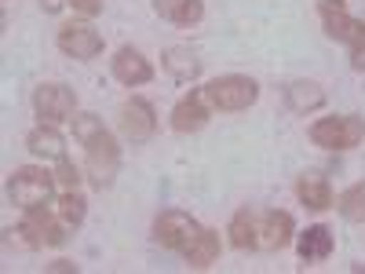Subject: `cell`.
<instances>
[{
    "instance_id": "obj_1",
    "label": "cell",
    "mask_w": 365,
    "mask_h": 274,
    "mask_svg": "<svg viewBox=\"0 0 365 274\" xmlns=\"http://www.w3.org/2000/svg\"><path fill=\"white\" fill-rule=\"evenodd\" d=\"M73 139L84 146V161H88V179L96 191H106L113 187V179L120 172V146L113 139V132L103 125V117L96 113H73Z\"/></svg>"
},
{
    "instance_id": "obj_2",
    "label": "cell",
    "mask_w": 365,
    "mask_h": 274,
    "mask_svg": "<svg viewBox=\"0 0 365 274\" xmlns=\"http://www.w3.org/2000/svg\"><path fill=\"white\" fill-rule=\"evenodd\" d=\"M8 245L15 249H58L66 241V223L58 220V212H51L44 205L37 208H26V216L19 227H8Z\"/></svg>"
},
{
    "instance_id": "obj_3",
    "label": "cell",
    "mask_w": 365,
    "mask_h": 274,
    "mask_svg": "<svg viewBox=\"0 0 365 274\" xmlns=\"http://www.w3.org/2000/svg\"><path fill=\"white\" fill-rule=\"evenodd\" d=\"M205 99L220 113H237V110H249L259 99V84L245 73H223L205 84Z\"/></svg>"
},
{
    "instance_id": "obj_4",
    "label": "cell",
    "mask_w": 365,
    "mask_h": 274,
    "mask_svg": "<svg viewBox=\"0 0 365 274\" xmlns=\"http://www.w3.org/2000/svg\"><path fill=\"white\" fill-rule=\"evenodd\" d=\"M55 172L48 168H37V165H26V168H15L8 176V198L11 205H19L22 212L26 208H37V205H48L51 194H55Z\"/></svg>"
},
{
    "instance_id": "obj_5",
    "label": "cell",
    "mask_w": 365,
    "mask_h": 274,
    "mask_svg": "<svg viewBox=\"0 0 365 274\" xmlns=\"http://www.w3.org/2000/svg\"><path fill=\"white\" fill-rule=\"evenodd\" d=\"M311 143L322 150H354L365 139V121L358 113H344V117H318L311 125Z\"/></svg>"
},
{
    "instance_id": "obj_6",
    "label": "cell",
    "mask_w": 365,
    "mask_h": 274,
    "mask_svg": "<svg viewBox=\"0 0 365 274\" xmlns=\"http://www.w3.org/2000/svg\"><path fill=\"white\" fill-rule=\"evenodd\" d=\"M205 227L190 216V212H179V208H165L161 216L154 220V241L161 249H172V253H187L190 241L201 234Z\"/></svg>"
},
{
    "instance_id": "obj_7",
    "label": "cell",
    "mask_w": 365,
    "mask_h": 274,
    "mask_svg": "<svg viewBox=\"0 0 365 274\" xmlns=\"http://www.w3.org/2000/svg\"><path fill=\"white\" fill-rule=\"evenodd\" d=\"M120 132H125L128 143H150L158 132V110L150 99L143 96H132L128 103H120V117H117Z\"/></svg>"
},
{
    "instance_id": "obj_8",
    "label": "cell",
    "mask_w": 365,
    "mask_h": 274,
    "mask_svg": "<svg viewBox=\"0 0 365 274\" xmlns=\"http://www.w3.org/2000/svg\"><path fill=\"white\" fill-rule=\"evenodd\" d=\"M34 113L48 125H58V121H70L77 113V96L66 84H37L34 88Z\"/></svg>"
},
{
    "instance_id": "obj_9",
    "label": "cell",
    "mask_w": 365,
    "mask_h": 274,
    "mask_svg": "<svg viewBox=\"0 0 365 274\" xmlns=\"http://www.w3.org/2000/svg\"><path fill=\"white\" fill-rule=\"evenodd\" d=\"M55 41H58V51L77 59V63H88V59H96L103 51V37L91 22H63Z\"/></svg>"
},
{
    "instance_id": "obj_10",
    "label": "cell",
    "mask_w": 365,
    "mask_h": 274,
    "mask_svg": "<svg viewBox=\"0 0 365 274\" xmlns=\"http://www.w3.org/2000/svg\"><path fill=\"white\" fill-rule=\"evenodd\" d=\"M296 234V220L292 212H282V208H270L263 216H256V249L263 253H278L285 249Z\"/></svg>"
},
{
    "instance_id": "obj_11",
    "label": "cell",
    "mask_w": 365,
    "mask_h": 274,
    "mask_svg": "<svg viewBox=\"0 0 365 274\" xmlns=\"http://www.w3.org/2000/svg\"><path fill=\"white\" fill-rule=\"evenodd\" d=\"M212 117V106L205 99V88L201 91H190V96H182L175 106H172V128L179 136H190V132H201Z\"/></svg>"
},
{
    "instance_id": "obj_12",
    "label": "cell",
    "mask_w": 365,
    "mask_h": 274,
    "mask_svg": "<svg viewBox=\"0 0 365 274\" xmlns=\"http://www.w3.org/2000/svg\"><path fill=\"white\" fill-rule=\"evenodd\" d=\"M113 77L125 84V88H139V84L154 81V66H150V59L139 48L125 44V48L113 55Z\"/></svg>"
},
{
    "instance_id": "obj_13",
    "label": "cell",
    "mask_w": 365,
    "mask_h": 274,
    "mask_svg": "<svg viewBox=\"0 0 365 274\" xmlns=\"http://www.w3.org/2000/svg\"><path fill=\"white\" fill-rule=\"evenodd\" d=\"M332 249H336V238H332V230H329L325 223H314V227H307V230L299 234V245H296L299 260L307 263V267H314V263H325V260L332 256Z\"/></svg>"
},
{
    "instance_id": "obj_14",
    "label": "cell",
    "mask_w": 365,
    "mask_h": 274,
    "mask_svg": "<svg viewBox=\"0 0 365 274\" xmlns=\"http://www.w3.org/2000/svg\"><path fill=\"white\" fill-rule=\"evenodd\" d=\"M26 150H29L34 158L58 161V158H66V136L58 132L55 125H48V121H41V125L26 136Z\"/></svg>"
},
{
    "instance_id": "obj_15",
    "label": "cell",
    "mask_w": 365,
    "mask_h": 274,
    "mask_svg": "<svg viewBox=\"0 0 365 274\" xmlns=\"http://www.w3.org/2000/svg\"><path fill=\"white\" fill-rule=\"evenodd\" d=\"M285 106L299 117H307L325 106V88L318 81H292V84H285Z\"/></svg>"
},
{
    "instance_id": "obj_16",
    "label": "cell",
    "mask_w": 365,
    "mask_h": 274,
    "mask_svg": "<svg viewBox=\"0 0 365 274\" xmlns=\"http://www.w3.org/2000/svg\"><path fill=\"white\" fill-rule=\"evenodd\" d=\"M318 15H322V26H325V34H329L332 41H344V44L351 41L358 19L347 15L344 0H318Z\"/></svg>"
},
{
    "instance_id": "obj_17",
    "label": "cell",
    "mask_w": 365,
    "mask_h": 274,
    "mask_svg": "<svg viewBox=\"0 0 365 274\" xmlns=\"http://www.w3.org/2000/svg\"><path fill=\"white\" fill-rule=\"evenodd\" d=\"M296 198H299V205H307L311 212L332 208V187H329V179L318 176V172H307V176L296 179Z\"/></svg>"
},
{
    "instance_id": "obj_18",
    "label": "cell",
    "mask_w": 365,
    "mask_h": 274,
    "mask_svg": "<svg viewBox=\"0 0 365 274\" xmlns=\"http://www.w3.org/2000/svg\"><path fill=\"white\" fill-rule=\"evenodd\" d=\"M182 260H187V267H190V270H208L212 263L220 260V234L205 227V230L190 241V249L182 253Z\"/></svg>"
},
{
    "instance_id": "obj_19",
    "label": "cell",
    "mask_w": 365,
    "mask_h": 274,
    "mask_svg": "<svg viewBox=\"0 0 365 274\" xmlns=\"http://www.w3.org/2000/svg\"><path fill=\"white\" fill-rule=\"evenodd\" d=\"M154 11L172 26H194L205 15V0H154Z\"/></svg>"
},
{
    "instance_id": "obj_20",
    "label": "cell",
    "mask_w": 365,
    "mask_h": 274,
    "mask_svg": "<svg viewBox=\"0 0 365 274\" xmlns=\"http://www.w3.org/2000/svg\"><path fill=\"white\" fill-rule=\"evenodd\" d=\"M161 63H165L168 77L179 81V84H190V81L201 73V63H197V55H194L190 48H168Z\"/></svg>"
},
{
    "instance_id": "obj_21",
    "label": "cell",
    "mask_w": 365,
    "mask_h": 274,
    "mask_svg": "<svg viewBox=\"0 0 365 274\" xmlns=\"http://www.w3.org/2000/svg\"><path fill=\"white\" fill-rule=\"evenodd\" d=\"M227 234H230V245L234 249H256V216H252L249 208H237L234 216H230Z\"/></svg>"
},
{
    "instance_id": "obj_22",
    "label": "cell",
    "mask_w": 365,
    "mask_h": 274,
    "mask_svg": "<svg viewBox=\"0 0 365 274\" xmlns=\"http://www.w3.org/2000/svg\"><path fill=\"white\" fill-rule=\"evenodd\" d=\"M55 212H58V220H63L66 227H81L84 216H88V201H84L81 191H63V198H58Z\"/></svg>"
},
{
    "instance_id": "obj_23",
    "label": "cell",
    "mask_w": 365,
    "mask_h": 274,
    "mask_svg": "<svg viewBox=\"0 0 365 274\" xmlns=\"http://www.w3.org/2000/svg\"><path fill=\"white\" fill-rule=\"evenodd\" d=\"M336 208H340V216H344V220H351V223H365V179L354 183V187H347V191L340 194Z\"/></svg>"
},
{
    "instance_id": "obj_24",
    "label": "cell",
    "mask_w": 365,
    "mask_h": 274,
    "mask_svg": "<svg viewBox=\"0 0 365 274\" xmlns=\"http://www.w3.org/2000/svg\"><path fill=\"white\" fill-rule=\"evenodd\" d=\"M55 179H58V187H63V191H77L81 168H77L70 158H58V161H55Z\"/></svg>"
},
{
    "instance_id": "obj_25",
    "label": "cell",
    "mask_w": 365,
    "mask_h": 274,
    "mask_svg": "<svg viewBox=\"0 0 365 274\" xmlns=\"http://www.w3.org/2000/svg\"><path fill=\"white\" fill-rule=\"evenodd\" d=\"M347 48H351V66H354V70H365V22H361V19H358V26H354Z\"/></svg>"
},
{
    "instance_id": "obj_26",
    "label": "cell",
    "mask_w": 365,
    "mask_h": 274,
    "mask_svg": "<svg viewBox=\"0 0 365 274\" xmlns=\"http://www.w3.org/2000/svg\"><path fill=\"white\" fill-rule=\"evenodd\" d=\"M73 4V11H81L84 19H96L99 11H103V0H70Z\"/></svg>"
},
{
    "instance_id": "obj_27",
    "label": "cell",
    "mask_w": 365,
    "mask_h": 274,
    "mask_svg": "<svg viewBox=\"0 0 365 274\" xmlns=\"http://www.w3.org/2000/svg\"><path fill=\"white\" fill-rule=\"evenodd\" d=\"M48 270H51V274H77V263H70V260H55V263H48Z\"/></svg>"
},
{
    "instance_id": "obj_28",
    "label": "cell",
    "mask_w": 365,
    "mask_h": 274,
    "mask_svg": "<svg viewBox=\"0 0 365 274\" xmlns=\"http://www.w3.org/2000/svg\"><path fill=\"white\" fill-rule=\"evenodd\" d=\"M66 4H70V0H41V11H44V15H58Z\"/></svg>"
}]
</instances>
